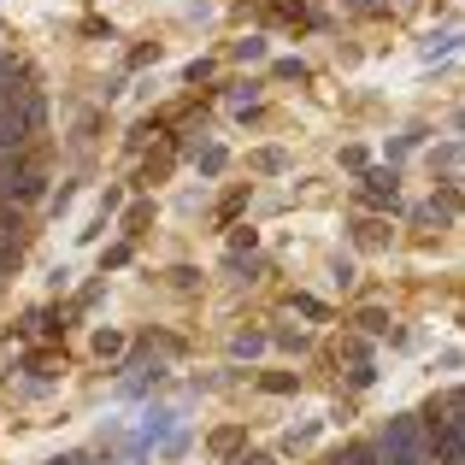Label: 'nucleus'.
<instances>
[{
  "label": "nucleus",
  "instance_id": "nucleus-1",
  "mask_svg": "<svg viewBox=\"0 0 465 465\" xmlns=\"http://www.w3.org/2000/svg\"><path fill=\"white\" fill-rule=\"evenodd\" d=\"M377 460L383 465H430V442H424L419 412H395L377 436Z\"/></svg>",
  "mask_w": 465,
  "mask_h": 465
},
{
  "label": "nucleus",
  "instance_id": "nucleus-2",
  "mask_svg": "<svg viewBox=\"0 0 465 465\" xmlns=\"http://www.w3.org/2000/svg\"><path fill=\"white\" fill-rule=\"evenodd\" d=\"M360 189H365V206H395V189H401V171H395V165H365Z\"/></svg>",
  "mask_w": 465,
  "mask_h": 465
},
{
  "label": "nucleus",
  "instance_id": "nucleus-3",
  "mask_svg": "<svg viewBox=\"0 0 465 465\" xmlns=\"http://www.w3.org/2000/svg\"><path fill=\"white\" fill-rule=\"evenodd\" d=\"M460 206H465V201H460V189H454V183H442V189H436V201H424V206H419V213H412V218H419L424 230H442L448 218L460 213Z\"/></svg>",
  "mask_w": 465,
  "mask_h": 465
},
{
  "label": "nucleus",
  "instance_id": "nucleus-4",
  "mask_svg": "<svg viewBox=\"0 0 465 465\" xmlns=\"http://www.w3.org/2000/svg\"><path fill=\"white\" fill-rule=\"evenodd\" d=\"M171 165H177V148H171V142L159 136L153 148H148V159H142V165H136V183H148V189H159V183L171 177Z\"/></svg>",
  "mask_w": 465,
  "mask_h": 465
},
{
  "label": "nucleus",
  "instance_id": "nucleus-5",
  "mask_svg": "<svg viewBox=\"0 0 465 465\" xmlns=\"http://www.w3.org/2000/svg\"><path fill=\"white\" fill-rule=\"evenodd\" d=\"M0 242H6V248H24V242H30V213H24L18 201H0Z\"/></svg>",
  "mask_w": 465,
  "mask_h": 465
},
{
  "label": "nucleus",
  "instance_id": "nucleus-6",
  "mask_svg": "<svg viewBox=\"0 0 465 465\" xmlns=\"http://www.w3.org/2000/svg\"><path fill=\"white\" fill-rule=\"evenodd\" d=\"M59 365H65V353H59V348H30V353H24V371H30L35 383H54Z\"/></svg>",
  "mask_w": 465,
  "mask_h": 465
},
{
  "label": "nucleus",
  "instance_id": "nucleus-7",
  "mask_svg": "<svg viewBox=\"0 0 465 465\" xmlns=\"http://www.w3.org/2000/svg\"><path fill=\"white\" fill-rule=\"evenodd\" d=\"M242 442H248V436H242V424H218V430L206 436V454H218V460H224V454H236Z\"/></svg>",
  "mask_w": 465,
  "mask_h": 465
},
{
  "label": "nucleus",
  "instance_id": "nucleus-8",
  "mask_svg": "<svg viewBox=\"0 0 465 465\" xmlns=\"http://www.w3.org/2000/svg\"><path fill=\"white\" fill-rule=\"evenodd\" d=\"M94 360H113V365H124V336H118V330H94Z\"/></svg>",
  "mask_w": 465,
  "mask_h": 465
},
{
  "label": "nucleus",
  "instance_id": "nucleus-9",
  "mask_svg": "<svg viewBox=\"0 0 465 465\" xmlns=\"http://www.w3.org/2000/svg\"><path fill=\"white\" fill-rule=\"evenodd\" d=\"M260 389H265V395H295L301 377L295 371H260Z\"/></svg>",
  "mask_w": 465,
  "mask_h": 465
},
{
  "label": "nucleus",
  "instance_id": "nucleus-10",
  "mask_svg": "<svg viewBox=\"0 0 465 465\" xmlns=\"http://www.w3.org/2000/svg\"><path fill=\"white\" fill-rule=\"evenodd\" d=\"M336 465H383V460H377V442H348L336 454Z\"/></svg>",
  "mask_w": 465,
  "mask_h": 465
},
{
  "label": "nucleus",
  "instance_id": "nucleus-11",
  "mask_svg": "<svg viewBox=\"0 0 465 465\" xmlns=\"http://www.w3.org/2000/svg\"><path fill=\"white\" fill-rule=\"evenodd\" d=\"M465 47V30H442L436 42H424V59H442V54H460Z\"/></svg>",
  "mask_w": 465,
  "mask_h": 465
},
{
  "label": "nucleus",
  "instance_id": "nucleus-12",
  "mask_svg": "<svg viewBox=\"0 0 465 465\" xmlns=\"http://www.w3.org/2000/svg\"><path fill=\"white\" fill-rule=\"evenodd\" d=\"M148 224H153V201H136V206L124 213V236H142Z\"/></svg>",
  "mask_w": 465,
  "mask_h": 465
},
{
  "label": "nucleus",
  "instance_id": "nucleus-13",
  "mask_svg": "<svg viewBox=\"0 0 465 465\" xmlns=\"http://www.w3.org/2000/svg\"><path fill=\"white\" fill-rule=\"evenodd\" d=\"M289 307H295V312H307L312 324H330V318H336V312L324 307V301H312V295H289Z\"/></svg>",
  "mask_w": 465,
  "mask_h": 465
},
{
  "label": "nucleus",
  "instance_id": "nucleus-14",
  "mask_svg": "<svg viewBox=\"0 0 465 465\" xmlns=\"http://www.w3.org/2000/svg\"><path fill=\"white\" fill-rule=\"evenodd\" d=\"M230 353H236V360H260V353H265V336H260V330H248V336L230 341Z\"/></svg>",
  "mask_w": 465,
  "mask_h": 465
},
{
  "label": "nucleus",
  "instance_id": "nucleus-15",
  "mask_svg": "<svg viewBox=\"0 0 465 465\" xmlns=\"http://www.w3.org/2000/svg\"><path fill=\"white\" fill-rule=\"evenodd\" d=\"M224 148H218V142H206V148H201V159H194V165H201V177H218V171H224Z\"/></svg>",
  "mask_w": 465,
  "mask_h": 465
},
{
  "label": "nucleus",
  "instance_id": "nucleus-16",
  "mask_svg": "<svg viewBox=\"0 0 465 465\" xmlns=\"http://www.w3.org/2000/svg\"><path fill=\"white\" fill-rule=\"evenodd\" d=\"M360 330H365V336H383V330H389V307H365L360 312Z\"/></svg>",
  "mask_w": 465,
  "mask_h": 465
},
{
  "label": "nucleus",
  "instance_id": "nucleus-17",
  "mask_svg": "<svg viewBox=\"0 0 465 465\" xmlns=\"http://www.w3.org/2000/svg\"><path fill=\"white\" fill-rule=\"evenodd\" d=\"M248 165H253V171H283V165H289V153H283V148H260V153L248 159Z\"/></svg>",
  "mask_w": 465,
  "mask_h": 465
},
{
  "label": "nucleus",
  "instance_id": "nucleus-18",
  "mask_svg": "<svg viewBox=\"0 0 465 465\" xmlns=\"http://www.w3.org/2000/svg\"><path fill=\"white\" fill-rule=\"evenodd\" d=\"M283 18H312L307 0H272V24H283Z\"/></svg>",
  "mask_w": 465,
  "mask_h": 465
},
{
  "label": "nucleus",
  "instance_id": "nucleus-19",
  "mask_svg": "<svg viewBox=\"0 0 465 465\" xmlns=\"http://www.w3.org/2000/svg\"><path fill=\"white\" fill-rule=\"evenodd\" d=\"M242 206H248V189H230L224 201H218V224H230V218H236Z\"/></svg>",
  "mask_w": 465,
  "mask_h": 465
},
{
  "label": "nucleus",
  "instance_id": "nucleus-20",
  "mask_svg": "<svg viewBox=\"0 0 465 465\" xmlns=\"http://www.w3.org/2000/svg\"><path fill=\"white\" fill-rule=\"evenodd\" d=\"M236 59H242V65L265 59V35H242V42H236Z\"/></svg>",
  "mask_w": 465,
  "mask_h": 465
},
{
  "label": "nucleus",
  "instance_id": "nucleus-21",
  "mask_svg": "<svg viewBox=\"0 0 465 465\" xmlns=\"http://www.w3.org/2000/svg\"><path fill=\"white\" fill-rule=\"evenodd\" d=\"M159 54H165V47H159V42H136V47H130V65H159Z\"/></svg>",
  "mask_w": 465,
  "mask_h": 465
},
{
  "label": "nucleus",
  "instance_id": "nucleus-22",
  "mask_svg": "<svg viewBox=\"0 0 465 465\" xmlns=\"http://www.w3.org/2000/svg\"><path fill=\"white\" fill-rule=\"evenodd\" d=\"M230 106H253V101H260V83H230Z\"/></svg>",
  "mask_w": 465,
  "mask_h": 465
},
{
  "label": "nucleus",
  "instance_id": "nucleus-23",
  "mask_svg": "<svg viewBox=\"0 0 465 465\" xmlns=\"http://www.w3.org/2000/svg\"><path fill=\"white\" fill-rule=\"evenodd\" d=\"M260 272H265L260 260H230V277H236V283H260Z\"/></svg>",
  "mask_w": 465,
  "mask_h": 465
},
{
  "label": "nucleus",
  "instance_id": "nucleus-24",
  "mask_svg": "<svg viewBox=\"0 0 465 465\" xmlns=\"http://www.w3.org/2000/svg\"><path fill=\"white\" fill-rule=\"evenodd\" d=\"M430 165H436V171H448V165H465V142H454V148H436V153H430Z\"/></svg>",
  "mask_w": 465,
  "mask_h": 465
},
{
  "label": "nucleus",
  "instance_id": "nucleus-25",
  "mask_svg": "<svg viewBox=\"0 0 465 465\" xmlns=\"http://www.w3.org/2000/svg\"><path fill=\"white\" fill-rule=\"evenodd\" d=\"M272 77H283V83H307V65H301V59H277Z\"/></svg>",
  "mask_w": 465,
  "mask_h": 465
},
{
  "label": "nucleus",
  "instance_id": "nucleus-26",
  "mask_svg": "<svg viewBox=\"0 0 465 465\" xmlns=\"http://www.w3.org/2000/svg\"><path fill=\"white\" fill-rule=\"evenodd\" d=\"M130 253H136L130 242H113V248L101 253V265H106V272H118V265H130Z\"/></svg>",
  "mask_w": 465,
  "mask_h": 465
},
{
  "label": "nucleus",
  "instance_id": "nucleus-27",
  "mask_svg": "<svg viewBox=\"0 0 465 465\" xmlns=\"http://www.w3.org/2000/svg\"><path fill=\"white\" fill-rule=\"evenodd\" d=\"M353 242H365V248H383V242H389V224H383V230H377V224H360V230H353Z\"/></svg>",
  "mask_w": 465,
  "mask_h": 465
},
{
  "label": "nucleus",
  "instance_id": "nucleus-28",
  "mask_svg": "<svg viewBox=\"0 0 465 465\" xmlns=\"http://www.w3.org/2000/svg\"><path fill=\"white\" fill-rule=\"evenodd\" d=\"M206 77H213V59H194V65H183V83H189V89H194V83H206Z\"/></svg>",
  "mask_w": 465,
  "mask_h": 465
},
{
  "label": "nucleus",
  "instance_id": "nucleus-29",
  "mask_svg": "<svg viewBox=\"0 0 465 465\" xmlns=\"http://www.w3.org/2000/svg\"><path fill=\"white\" fill-rule=\"evenodd\" d=\"M171 289H201V272H189V265H171Z\"/></svg>",
  "mask_w": 465,
  "mask_h": 465
},
{
  "label": "nucleus",
  "instance_id": "nucleus-30",
  "mask_svg": "<svg viewBox=\"0 0 465 465\" xmlns=\"http://www.w3.org/2000/svg\"><path fill=\"white\" fill-rule=\"evenodd\" d=\"M419 142H424V130H401V136H395V142H389V153H395V159H401V153H407V148H419Z\"/></svg>",
  "mask_w": 465,
  "mask_h": 465
},
{
  "label": "nucleus",
  "instance_id": "nucleus-31",
  "mask_svg": "<svg viewBox=\"0 0 465 465\" xmlns=\"http://www.w3.org/2000/svg\"><path fill=\"white\" fill-rule=\"evenodd\" d=\"M371 383H377L371 365H348V389H371Z\"/></svg>",
  "mask_w": 465,
  "mask_h": 465
},
{
  "label": "nucleus",
  "instance_id": "nucleus-32",
  "mask_svg": "<svg viewBox=\"0 0 465 465\" xmlns=\"http://www.w3.org/2000/svg\"><path fill=\"white\" fill-rule=\"evenodd\" d=\"M330 283L348 289V283H353V265H348V260H330Z\"/></svg>",
  "mask_w": 465,
  "mask_h": 465
},
{
  "label": "nucleus",
  "instance_id": "nucleus-33",
  "mask_svg": "<svg viewBox=\"0 0 465 465\" xmlns=\"http://www.w3.org/2000/svg\"><path fill=\"white\" fill-rule=\"evenodd\" d=\"M253 242H260V236H253V224H242V230H230V248H236V253H242V248H253Z\"/></svg>",
  "mask_w": 465,
  "mask_h": 465
},
{
  "label": "nucleus",
  "instance_id": "nucleus-34",
  "mask_svg": "<svg viewBox=\"0 0 465 465\" xmlns=\"http://www.w3.org/2000/svg\"><path fill=\"white\" fill-rule=\"evenodd\" d=\"M47 289H54V295H59V289H71V265H54V272H47Z\"/></svg>",
  "mask_w": 465,
  "mask_h": 465
},
{
  "label": "nucleus",
  "instance_id": "nucleus-35",
  "mask_svg": "<svg viewBox=\"0 0 465 465\" xmlns=\"http://www.w3.org/2000/svg\"><path fill=\"white\" fill-rule=\"evenodd\" d=\"M348 12H383V0H341Z\"/></svg>",
  "mask_w": 465,
  "mask_h": 465
},
{
  "label": "nucleus",
  "instance_id": "nucleus-36",
  "mask_svg": "<svg viewBox=\"0 0 465 465\" xmlns=\"http://www.w3.org/2000/svg\"><path fill=\"white\" fill-rule=\"evenodd\" d=\"M47 465H94V454H59V460H47Z\"/></svg>",
  "mask_w": 465,
  "mask_h": 465
},
{
  "label": "nucleus",
  "instance_id": "nucleus-37",
  "mask_svg": "<svg viewBox=\"0 0 465 465\" xmlns=\"http://www.w3.org/2000/svg\"><path fill=\"white\" fill-rule=\"evenodd\" d=\"M242 465H277V454H265V448H253V454L242 460Z\"/></svg>",
  "mask_w": 465,
  "mask_h": 465
}]
</instances>
